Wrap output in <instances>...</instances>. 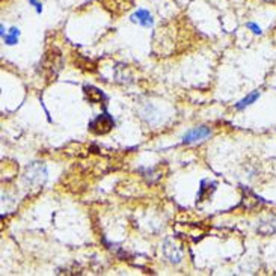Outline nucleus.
Instances as JSON below:
<instances>
[{
    "label": "nucleus",
    "instance_id": "nucleus-3",
    "mask_svg": "<svg viewBox=\"0 0 276 276\" xmlns=\"http://www.w3.org/2000/svg\"><path fill=\"white\" fill-rule=\"evenodd\" d=\"M163 253H164V256H166L171 263H175V264L183 260V251H181V248H180L172 238L164 240Z\"/></svg>",
    "mask_w": 276,
    "mask_h": 276
},
{
    "label": "nucleus",
    "instance_id": "nucleus-12",
    "mask_svg": "<svg viewBox=\"0 0 276 276\" xmlns=\"http://www.w3.org/2000/svg\"><path fill=\"white\" fill-rule=\"evenodd\" d=\"M8 33V30H6V27H5V24L2 23L0 24V35H2V40L5 38V35Z\"/></svg>",
    "mask_w": 276,
    "mask_h": 276
},
{
    "label": "nucleus",
    "instance_id": "nucleus-2",
    "mask_svg": "<svg viewBox=\"0 0 276 276\" xmlns=\"http://www.w3.org/2000/svg\"><path fill=\"white\" fill-rule=\"evenodd\" d=\"M114 127H115V119L106 111L89 122V130L94 135H107L114 130Z\"/></svg>",
    "mask_w": 276,
    "mask_h": 276
},
{
    "label": "nucleus",
    "instance_id": "nucleus-1",
    "mask_svg": "<svg viewBox=\"0 0 276 276\" xmlns=\"http://www.w3.org/2000/svg\"><path fill=\"white\" fill-rule=\"evenodd\" d=\"M24 183L27 186H43L47 180V168L44 163L35 161L26 168L23 177Z\"/></svg>",
    "mask_w": 276,
    "mask_h": 276
},
{
    "label": "nucleus",
    "instance_id": "nucleus-4",
    "mask_svg": "<svg viewBox=\"0 0 276 276\" xmlns=\"http://www.w3.org/2000/svg\"><path fill=\"white\" fill-rule=\"evenodd\" d=\"M210 135H211V130H210L208 127H204V125L195 127V128L189 130V132L184 135L183 142L184 143H196V142H201V140L207 139Z\"/></svg>",
    "mask_w": 276,
    "mask_h": 276
},
{
    "label": "nucleus",
    "instance_id": "nucleus-11",
    "mask_svg": "<svg viewBox=\"0 0 276 276\" xmlns=\"http://www.w3.org/2000/svg\"><path fill=\"white\" fill-rule=\"evenodd\" d=\"M29 5H32L36 11V14H41L43 12V3L40 0H29Z\"/></svg>",
    "mask_w": 276,
    "mask_h": 276
},
{
    "label": "nucleus",
    "instance_id": "nucleus-7",
    "mask_svg": "<svg viewBox=\"0 0 276 276\" xmlns=\"http://www.w3.org/2000/svg\"><path fill=\"white\" fill-rule=\"evenodd\" d=\"M260 95H261V92L260 91H253L251 92V94H248L243 100H240V101L235 104V109H237V111H243V109L249 107L251 104H253V103L260 98Z\"/></svg>",
    "mask_w": 276,
    "mask_h": 276
},
{
    "label": "nucleus",
    "instance_id": "nucleus-8",
    "mask_svg": "<svg viewBox=\"0 0 276 276\" xmlns=\"http://www.w3.org/2000/svg\"><path fill=\"white\" fill-rule=\"evenodd\" d=\"M19 40H20V29H19V27H11V29L8 30V33L5 35L3 43H5L6 46H15V44L19 43Z\"/></svg>",
    "mask_w": 276,
    "mask_h": 276
},
{
    "label": "nucleus",
    "instance_id": "nucleus-5",
    "mask_svg": "<svg viewBox=\"0 0 276 276\" xmlns=\"http://www.w3.org/2000/svg\"><path fill=\"white\" fill-rule=\"evenodd\" d=\"M130 22L135 24H139L142 27H151L154 24V19H153V14L148 9L139 8V9H136L130 15Z\"/></svg>",
    "mask_w": 276,
    "mask_h": 276
},
{
    "label": "nucleus",
    "instance_id": "nucleus-6",
    "mask_svg": "<svg viewBox=\"0 0 276 276\" xmlns=\"http://www.w3.org/2000/svg\"><path fill=\"white\" fill-rule=\"evenodd\" d=\"M83 91H85L86 98H88L91 103H95V104L103 103V101L107 98V97L104 95V92L101 91V89H98V88H95V86H92V85H86V86L83 88Z\"/></svg>",
    "mask_w": 276,
    "mask_h": 276
},
{
    "label": "nucleus",
    "instance_id": "nucleus-9",
    "mask_svg": "<svg viewBox=\"0 0 276 276\" xmlns=\"http://www.w3.org/2000/svg\"><path fill=\"white\" fill-rule=\"evenodd\" d=\"M213 183H210L208 180H204L203 183H201V187H199V192H198V201H204V199H207L208 196L214 192V189H216V186L214 187H211V189H208L210 186Z\"/></svg>",
    "mask_w": 276,
    "mask_h": 276
},
{
    "label": "nucleus",
    "instance_id": "nucleus-10",
    "mask_svg": "<svg viewBox=\"0 0 276 276\" xmlns=\"http://www.w3.org/2000/svg\"><path fill=\"white\" fill-rule=\"evenodd\" d=\"M246 27L252 32L253 35H263V29L260 27V24H256L255 22H248Z\"/></svg>",
    "mask_w": 276,
    "mask_h": 276
}]
</instances>
